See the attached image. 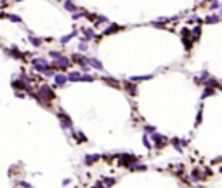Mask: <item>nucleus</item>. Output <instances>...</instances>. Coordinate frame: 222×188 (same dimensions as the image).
Here are the masks:
<instances>
[{
    "mask_svg": "<svg viewBox=\"0 0 222 188\" xmlns=\"http://www.w3.org/2000/svg\"><path fill=\"white\" fill-rule=\"evenodd\" d=\"M118 157H120V162H118V166H123V167H130L134 162H137V157H135V155L122 153V155H118Z\"/></svg>",
    "mask_w": 222,
    "mask_h": 188,
    "instance_id": "f257e3e1",
    "label": "nucleus"
},
{
    "mask_svg": "<svg viewBox=\"0 0 222 188\" xmlns=\"http://www.w3.org/2000/svg\"><path fill=\"white\" fill-rule=\"evenodd\" d=\"M69 66V58H64V56H57L56 58V68H61V70H66Z\"/></svg>",
    "mask_w": 222,
    "mask_h": 188,
    "instance_id": "f03ea898",
    "label": "nucleus"
},
{
    "mask_svg": "<svg viewBox=\"0 0 222 188\" xmlns=\"http://www.w3.org/2000/svg\"><path fill=\"white\" fill-rule=\"evenodd\" d=\"M153 136H151V139H153V143H154V145L158 146H163V145H166V138L165 136H160V134H156V131L154 132H151Z\"/></svg>",
    "mask_w": 222,
    "mask_h": 188,
    "instance_id": "7ed1b4c3",
    "label": "nucleus"
},
{
    "mask_svg": "<svg viewBox=\"0 0 222 188\" xmlns=\"http://www.w3.org/2000/svg\"><path fill=\"white\" fill-rule=\"evenodd\" d=\"M73 61H76V63H80V66H82V70L83 71H87V61H89V59H87V58H85V56H82V54H75L73 56Z\"/></svg>",
    "mask_w": 222,
    "mask_h": 188,
    "instance_id": "20e7f679",
    "label": "nucleus"
},
{
    "mask_svg": "<svg viewBox=\"0 0 222 188\" xmlns=\"http://www.w3.org/2000/svg\"><path fill=\"white\" fill-rule=\"evenodd\" d=\"M59 118H61L62 129H68V127H71V118H69L64 111H59Z\"/></svg>",
    "mask_w": 222,
    "mask_h": 188,
    "instance_id": "39448f33",
    "label": "nucleus"
},
{
    "mask_svg": "<svg viewBox=\"0 0 222 188\" xmlns=\"http://www.w3.org/2000/svg\"><path fill=\"white\" fill-rule=\"evenodd\" d=\"M87 64H90V66H94V68H96V70H104L103 63L99 61L97 58H90L89 61H87Z\"/></svg>",
    "mask_w": 222,
    "mask_h": 188,
    "instance_id": "423d86ee",
    "label": "nucleus"
},
{
    "mask_svg": "<svg viewBox=\"0 0 222 188\" xmlns=\"http://www.w3.org/2000/svg\"><path fill=\"white\" fill-rule=\"evenodd\" d=\"M66 82H68V77L66 75H59V73L54 75V84L56 85H64Z\"/></svg>",
    "mask_w": 222,
    "mask_h": 188,
    "instance_id": "0eeeda50",
    "label": "nucleus"
},
{
    "mask_svg": "<svg viewBox=\"0 0 222 188\" xmlns=\"http://www.w3.org/2000/svg\"><path fill=\"white\" fill-rule=\"evenodd\" d=\"M68 80L69 82H78V80H80V77H82V73H80V71H71V73H68Z\"/></svg>",
    "mask_w": 222,
    "mask_h": 188,
    "instance_id": "6e6552de",
    "label": "nucleus"
},
{
    "mask_svg": "<svg viewBox=\"0 0 222 188\" xmlns=\"http://www.w3.org/2000/svg\"><path fill=\"white\" fill-rule=\"evenodd\" d=\"M97 160H99V155H97V153L96 155H85V164H87V166H92Z\"/></svg>",
    "mask_w": 222,
    "mask_h": 188,
    "instance_id": "1a4fd4ad",
    "label": "nucleus"
},
{
    "mask_svg": "<svg viewBox=\"0 0 222 188\" xmlns=\"http://www.w3.org/2000/svg\"><path fill=\"white\" fill-rule=\"evenodd\" d=\"M104 82L108 84V85H113V87H120V84H118V80H115L113 77H104Z\"/></svg>",
    "mask_w": 222,
    "mask_h": 188,
    "instance_id": "9d476101",
    "label": "nucleus"
},
{
    "mask_svg": "<svg viewBox=\"0 0 222 188\" xmlns=\"http://www.w3.org/2000/svg\"><path fill=\"white\" fill-rule=\"evenodd\" d=\"M12 87H14V89H28V84H23L21 80H14Z\"/></svg>",
    "mask_w": 222,
    "mask_h": 188,
    "instance_id": "9b49d317",
    "label": "nucleus"
},
{
    "mask_svg": "<svg viewBox=\"0 0 222 188\" xmlns=\"http://www.w3.org/2000/svg\"><path fill=\"white\" fill-rule=\"evenodd\" d=\"M94 37V31L90 30V28H87V30H83V40H90Z\"/></svg>",
    "mask_w": 222,
    "mask_h": 188,
    "instance_id": "f8f14e48",
    "label": "nucleus"
},
{
    "mask_svg": "<svg viewBox=\"0 0 222 188\" xmlns=\"http://www.w3.org/2000/svg\"><path fill=\"white\" fill-rule=\"evenodd\" d=\"M30 42L33 47H40L42 45V38H36V37H30Z\"/></svg>",
    "mask_w": 222,
    "mask_h": 188,
    "instance_id": "ddd939ff",
    "label": "nucleus"
},
{
    "mask_svg": "<svg viewBox=\"0 0 222 188\" xmlns=\"http://www.w3.org/2000/svg\"><path fill=\"white\" fill-rule=\"evenodd\" d=\"M75 35H76V31H75V30H73V31H71V33H69V35H66V37H62V38H61V44H68V42L71 40L73 37H75Z\"/></svg>",
    "mask_w": 222,
    "mask_h": 188,
    "instance_id": "4468645a",
    "label": "nucleus"
},
{
    "mask_svg": "<svg viewBox=\"0 0 222 188\" xmlns=\"http://www.w3.org/2000/svg\"><path fill=\"white\" fill-rule=\"evenodd\" d=\"M64 7H66V9H68V11H71V12H75V11H76V7H75V4H73V2H71V0H66V2H64Z\"/></svg>",
    "mask_w": 222,
    "mask_h": 188,
    "instance_id": "2eb2a0df",
    "label": "nucleus"
},
{
    "mask_svg": "<svg viewBox=\"0 0 222 188\" xmlns=\"http://www.w3.org/2000/svg\"><path fill=\"white\" fill-rule=\"evenodd\" d=\"M11 56H12V58H23V54L17 51V47H16V45H12V47H11Z\"/></svg>",
    "mask_w": 222,
    "mask_h": 188,
    "instance_id": "dca6fc26",
    "label": "nucleus"
},
{
    "mask_svg": "<svg viewBox=\"0 0 222 188\" xmlns=\"http://www.w3.org/2000/svg\"><path fill=\"white\" fill-rule=\"evenodd\" d=\"M205 23H208V25H214V23H219V16H207V19H205Z\"/></svg>",
    "mask_w": 222,
    "mask_h": 188,
    "instance_id": "f3484780",
    "label": "nucleus"
},
{
    "mask_svg": "<svg viewBox=\"0 0 222 188\" xmlns=\"http://www.w3.org/2000/svg\"><path fill=\"white\" fill-rule=\"evenodd\" d=\"M118 30H120V26H118V25H113L111 28H106V31H104V33L109 35V33H115V31H118Z\"/></svg>",
    "mask_w": 222,
    "mask_h": 188,
    "instance_id": "a211bd4d",
    "label": "nucleus"
},
{
    "mask_svg": "<svg viewBox=\"0 0 222 188\" xmlns=\"http://www.w3.org/2000/svg\"><path fill=\"white\" fill-rule=\"evenodd\" d=\"M149 78H153V75H142V77H132V80H134V82H137V80H149Z\"/></svg>",
    "mask_w": 222,
    "mask_h": 188,
    "instance_id": "6ab92c4d",
    "label": "nucleus"
},
{
    "mask_svg": "<svg viewBox=\"0 0 222 188\" xmlns=\"http://www.w3.org/2000/svg\"><path fill=\"white\" fill-rule=\"evenodd\" d=\"M80 82H94V77L92 75H82L80 77Z\"/></svg>",
    "mask_w": 222,
    "mask_h": 188,
    "instance_id": "aec40b11",
    "label": "nucleus"
},
{
    "mask_svg": "<svg viewBox=\"0 0 222 188\" xmlns=\"http://www.w3.org/2000/svg\"><path fill=\"white\" fill-rule=\"evenodd\" d=\"M214 92H215L214 89H210V87H207V89L203 91V96H201V97H203V99H205V97H208V96H212V94H214Z\"/></svg>",
    "mask_w": 222,
    "mask_h": 188,
    "instance_id": "412c9836",
    "label": "nucleus"
},
{
    "mask_svg": "<svg viewBox=\"0 0 222 188\" xmlns=\"http://www.w3.org/2000/svg\"><path fill=\"white\" fill-rule=\"evenodd\" d=\"M125 89L128 91L132 96H135V89H134V85H132V84H127V82H125Z\"/></svg>",
    "mask_w": 222,
    "mask_h": 188,
    "instance_id": "4be33fe9",
    "label": "nucleus"
},
{
    "mask_svg": "<svg viewBox=\"0 0 222 188\" xmlns=\"http://www.w3.org/2000/svg\"><path fill=\"white\" fill-rule=\"evenodd\" d=\"M75 136H76V141H87V138H85L83 132H75Z\"/></svg>",
    "mask_w": 222,
    "mask_h": 188,
    "instance_id": "5701e85b",
    "label": "nucleus"
},
{
    "mask_svg": "<svg viewBox=\"0 0 222 188\" xmlns=\"http://www.w3.org/2000/svg\"><path fill=\"white\" fill-rule=\"evenodd\" d=\"M142 143H144V146L146 148H151V143H149V136H142Z\"/></svg>",
    "mask_w": 222,
    "mask_h": 188,
    "instance_id": "b1692460",
    "label": "nucleus"
},
{
    "mask_svg": "<svg viewBox=\"0 0 222 188\" xmlns=\"http://www.w3.org/2000/svg\"><path fill=\"white\" fill-rule=\"evenodd\" d=\"M144 129H146V132H154V131H156V127H154V125H146Z\"/></svg>",
    "mask_w": 222,
    "mask_h": 188,
    "instance_id": "393cba45",
    "label": "nucleus"
},
{
    "mask_svg": "<svg viewBox=\"0 0 222 188\" xmlns=\"http://www.w3.org/2000/svg\"><path fill=\"white\" fill-rule=\"evenodd\" d=\"M201 115H203V111H201V108H200V111H198V118H196V125L201 122Z\"/></svg>",
    "mask_w": 222,
    "mask_h": 188,
    "instance_id": "a878e982",
    "label": "nucleus"
},
{
    "mask_svg": "<svg viewBox=\"0 0 222 188\" xmlns=\"http://www.w3.org/2000/svg\"><path fill=\"white\" fill-rule=\"evenodd\" d=\"M49 54H50V58H54V59H56V58L61 54V52H57V51H52V52H49Z\"/></svg>",
    "mask_w": 222,
    "mask_h": 188,
    "instance_id": "bb28decb",
    "label": "nucleus"
},
{
    "mask_svg": "<svg viewBox=\"0 0 222 188\" xmlns=\"http://www.w3.org/2000/svg\"><path fill=\"white\" fill-rule=\"evenodd\" d=\"M212 9H217V7H219V0H214V2H212Z\"/></svg>",
    "mask_w": 222,
    "mask_h": 188,
    "instance_id": "cd10ccee",
    "label": "nucleus"
},
{
    "mask_svg": "<svg viewBox=\"0 0 222 188\" xmlns=\"http://www.w3.org/2000/svg\"><path fill=\"white\" fill-rule=\"evenodd\" d=\"M78 47H80V51H87V45H85L83 42H82V44H80V45H78Z\"/></svg>",
    "mask_w": 222,
    "mask_h": 188,
    "instance_id": "c85d7f7f",
    "label": "nucleus"
},
{
    "mask_svg": "<svg viewBox=\"0 0 222 188\" xmlns=\"http://www.w3.org/2000/svg\"><path fill=\"white\" fill-rule=\"evenodd\" d=\"M16 2H21V0H16Z\"/></svg>",
    "mask_w": 222,
    "mask_h": 188,
    "instance_id": "c756f323",
    "label": "nucleus"
},
{
    "mask_svg": "<svg viewBox=\"0 0 222 188\" xmlns=\"http://www.w3.org/2000/svg\"><path fill=\"white\" fill-rule=\"evenodd\" d=\"M2 2H5V0H2Z\"/></svg>",
    "mask_w": 222,
    "mask_h": 188,
    "instance_id": "7c9ffc66",
    "label": "nucleus"
}]
</instances>
